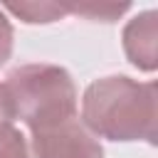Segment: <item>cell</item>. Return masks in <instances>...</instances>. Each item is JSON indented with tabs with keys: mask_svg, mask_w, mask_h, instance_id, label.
<instances>
[{
	"mask_svg": "<svg viewBox=\"0 0 158 158\" xmlns=\"http://www.w3.org/2000/svg\"><path fill=\"white\" fill-rule=\"evenodd\" d=\"M81 118L89 133L109 141H148L158 136V86L126 74L91 81L81 99Z\"/></svg>",
	"mask_w": 158,
	"mask_h": 158,
	"instance_id": "cell-1",
	"label": "cell"
},
{
	"mask_svg": "<svg viewBox=\"0 0 158 158\" xmlns=\"http://www.w3.org/2000/svg\"><path fill=\"white\" fill-rule=\"evenodd\" d=\"M15 118L40 131L77 116V86L72 74L57 64H22L5 81Z\"/></svg>",
	"mask_w": 158,
	"mask_h": 158,
	"instance_id": "cell-2",
	"label": "cell"
},
{
	"mask_svg": "<svg viewBox=\"0 0 158 158\" xmlns=\"http://www.w3.org/2000/svg\"><path fill=\"white\" fill-rule=\"evenodd\" d=\"M35 158H104L101 143L77 116L32 131Z\"/></svg>",
	"mask_w": 158,
	"mask_h": 158,
	"instance_id": "cell-3",
	"label": "cell"
},
{
	"mask_svg": "<svg viewBox=\"0 0 158 158\" xmlns=\"http://www.w3.org/2000/svg\"><path fill=\"white\" fill-rule=\"evenodd\" d=\"M156 30H158V12L146 10L128 20L123 27V52L128 62L143 72H153L158 59H156Z\"/></svg>",
	"mask_w": 158,
	"mask_h": 158,
	"instance_id": "cell-4",
	"label": "cell"
},
{
	"mask_svg": "<svg viewBox=\"0 0 158 158\" xmlns=\"http://www.w3.org/2000/svg\"><path fill=\"white\" fill-rule=\"evenodd\" d=\"M5 10H10L12 15L22 17L25 22H54L59 20L62 15L69 12V7H62V5H44V2H27V5H5Z\"/></svg>",
	"mask_w": 158,
	"mask_h": 158,
	"instance_id": "cell-5",
	"label": "cell"
},
{
	"mask_svg": "<svg viewBox=\"0 0 158 158\" xmlns=\"http://www.w3.org/2000/svg\"><path fill=\"white\" fill-rule=\"evenodd\" d=\"M0 158H30L27 141L22 131L15 128L12 123L0 128Z\"/></svg>",
	"mask_w": 158,
	"mask_h": 158,
	"instance_id": "cell-6",
	"label": "cell"
},
{
	"mask_svg": "<svg viewBox=\"0 0 158 158\" xmlns=\"http://www.w3.org/2000/svg\"><path fill=\"white\" fill-rule=\"evenodd\" d=\"M10 54H12V25L0 10V64L7 62Z\"/></svg>",
	"mask_w": 158,
	"mask_h": 158,
	"instance_id": "cell-7",
	"label": "cell"
},
{
	"mask_svg": "<svg viewBox=\"0 0 158 158\" xmlns=\"http://www.w3.org/2000/svg\"><path fill=\"white\" fill-rule=\"evenodd\" d=\"M12 121H15V111H12V104H10L5 84H0V128L7 126V123H12Z\"/></svg>",
	"mask_w": 158,
	"mask_h": 158,
	"instance_id": "cell-8",
	"label": "cell"
}]
</instances>
